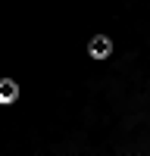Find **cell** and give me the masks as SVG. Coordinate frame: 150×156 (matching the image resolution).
<instances>
[{
	"label": "cell",
	"instance_id": "obj_1",
	"mask_svg": "<svg viewBox=\"0 0 150 156\" xmlns=\"http://www.w3.org/2000/svg\"><path fill=\"white\" fill-rule=\"evenodd\" d=\"M88 53H91L94 59H106V56H109V37H103V34L91 37V44H88Z\"/></svg>",
	"mask_w": 150,
	"mask_h": 156
},
{
	"label": "cell",
	"instance_id": "obj_2",
	"mask_svg": "<svg viewBox=\"0 0 150 156\" xmlns=\"http://www.w3.org/2000/svg\"><path fill=\"white\" fill-rule=\"evenodd\" d=\"M12 100H16V84L0 81V103H12Z\"/></svg>",
	"mask_w": 150,
	"mask_h": 156
}]
</instances>
